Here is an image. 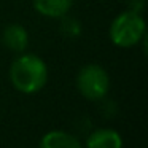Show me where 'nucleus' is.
<instances>
[{
  "mask_svg": "<svg viewBox=\"0 0 148 148\" xmlns=\"http://www.w3.org/2000/svg\"><path fill=\"white\" fill-rule=\"evenodd\" d=\"M145 37V21L135 11H126L113 19L110 26V38L116 46L131 48Z\"/></svg>",
  "mask_w": 148,
  "mask_h": 148,
  "instance_id": "obj_2",
  "label": "nucleus"
},
{
  "mask_svg": "<svg viewBox=\"0 0 148 148\" xmlns=\"http://www.w3.org/2000/svg\"><path fill=\"white\" fill-rule=\"evenodd\" d=\"M40 148H83L77 137L62 131H51L40 140Z\"/></svg>",
  "mask_w": 148,
  "mask_h": 148,
  "instance_id": "obj_6",
  "label": "nucleus"
},
{
  "mask_svg": "<svg viewBox=\"0 0 148 148\" xmlns=\"http://www.w3.org/2000/svg\"><path fill=\"white\" fill-rule=\"evenodd\" d=\"M86 148H123V138L113 129H97L88 137Z\"/></svg>",
  "mask_w": 148,
  "mask_h": 148,
  "instance_id": "obj_4",
  "label": "nucleus"
},
{
  "mask_svg": "<svg viewBox=\"0 0 148 148\" xmlns=\"http://www.w3.org/2000/svg\"><path fill=\"white\" fill-rule=\"evenodd\" d=\"M2 42L7 48L13 49V51H24L29 43V35H27L26 29L19 24H11V26L5 27L3 35H2Z\"/></svg>",
  "mask_w": 148,
  "mask_h": 148,
  "instance_id": "obj_5",
  "label": "nucleus"
},
{
  "mask_svg": "<svg viewBox=\"0 0 148 148\" xmlns=\"http://www.w3.org/2000/svg\"><path fill=\"white\" fill-rule=\"evenodd\" d=\"M62 32L69 37H75L80 34V24L73 18H65L62 16Z\"/></svg>",
  "mask_w": 148,
  "mask_h": 148,
  "instance_id": "obj_8",
  "label": "nucleus"
},
{
  "mask_svg": "<svg viewBox=\"0 0 148 148\" xmlns=\"http://www.w3.org/2000/svg\"><path fill=\"white\" fill-rule=\"evenodd\" d=\"M77 86L86 99L99 100L102 97H105V94L108 92L110 88L108 73L100 65L96 64L84 65L77 77Z\"/></svg>",
  "mask_w": 148,
  "mask_h": 148,
  "instance_id": "obj_3",
  "label": "nucleus"
},
{
  "mask_svg": "<svg viewBox=\"0 0 148 148\" xmlns=\"http://www.w3.org/2000/svg\"><path fill=\"white\" fill-rule=\"evenodd\" d=\"M73 0H34V7L40 14L48 18H62L72 8Z\"/></svg>",
  "mask_w": 148,
  "mask_h": 148,
  "instance_id": "obj_7",
  "label": "nucleus"
},
{
  "mask_svg": "<svg viewBox=\"0 0 148 148\" xmlns=\"http://www.w3.org/2000/svg\"><path fill=\"white\" fill-rule=\"evenodd\" d=\"M10 78L18 91L24 94H34L46 84L48 69L38 56L24 54L11 64Z\"/></svg>",
  "mask_w": 148,
  "mask_h": 148,
  "instance_id": "obj_1",
  "label": "nucleus"
}]
</instances>
